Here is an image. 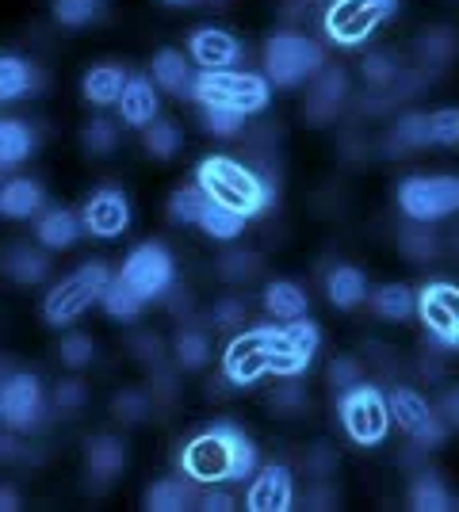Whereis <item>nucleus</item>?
Wrapping results in <instances>:
<instances>
[{"mask_svg": "<svg viewBox=\"0 0 459 512\" xmlns=\"http://www.w3.org/2000/svg\"><path fill=\"white\" fill-rule=\"evenodd\" d=\"M119 276L127 279L146 302L161 299V295L173 291V279H176L173 253H169L161 241H142V245H134L131 256L123 260V272H119Z\"/></svg>", "mask_w": 459, "mask_h": 512, "instance_id": "10", "label": "nucleus"}, {"mask_svg": "<svg viewBox=\"0 0 459 512\" xmlns=\"http://www.w3.org/2000/svg\"><path fill=\"white\" fill-rule=\"evenodd\" d=\"M46 417V398L43 386L35 375L16 371L8 375L0 386V421L8 425V432H35Z\"/></svg>", "mask_w": 459, "mask_h": 512, "instance_id": "12", "label": "nucleus"}, {"mask_svg": "<svg viewBox=\"0 0 459 512\" xmlns=\"http://www.w3.org/2000/svg\"><path fill=\"white\" fill-rule=\"evenodd\" d=\"M398 77H402V65L394 62L391 54H368V58H364V81H368L375 92H391Z\"/></svg>", "mask_w": 459, "mask_h": 512, "instance_id": "44", "label": "nucleus"}, {"mask_svg": "<svg viewBox=\"0 0 459 512\" xmlns=\"http://www.w3.org/2000/svg\"><path fill=\"white\" fill-rule=\"evenodd\" d=\"M88 398V386L81 379H66V383H58L54 390V406L62 409V413H73V409H81Z\"/></svg>", "mask_w": 459, "mask_h": 512, "instance_id": "50", "label": "nucleus"}, {"mask_svg": "<svg viewBox=\"0 0 459 512\" xmlns=\"http://www.w3.org/2000/svg\"><path fill=\"white\" fill-rule=\"evenodd\" d=\"M35 234H39V245H43V249L62 253V249H73V245H77V237L85 234V222H81V214L66 211V207H50V211L39 218Z\"/></svg>", "mask_w": 459, "mask_h": 512, "instance_id": "22", "label": "nucleus"}, {"mask_svg": "<svg viewBox=\"0 0 459 512\" xmlns=\"http://www.w3.org/2000/svg\"><path fill=\"white\" fill-rule=\"evenodd\" d=\"M199 509L230 512V509H234V497H230V493H222V490H211V493H203V497H199Z\"/></svg>", "mask_w": 459, "mask_h": 512, "instance_id": "54", "label": "nucleus"}, {"mask_svg": "<svg viewBox=\"0 0 459 512\" xmlns=\"http://www.w3.org/2000/svg\"><path fill=\"white\" fill-rule=\"evenodd\" d=\"M142 146H146V153L157 157V161H169V157L180 150V127L157 119V123H150V127L142 130Z\"/></svg>", "mask_w": 459, "mask_h": 512, "instance_id": "41", "label": "nucleus"}, {"mask_svg": "<svg viewBox=\"0 0 459 512\" xmlns=\"http://www.w3.org/2000/svg\"><path fill=\"white\" fill-rule=\"evenodd\" d=\"M219 268L230 283H249V279L261 272V260H257V253H249V249H230V253H222Z\"/></svg>", "mask_w": 459, "mask_h": 512, "instance_id": "45", "label": "nucleus"}, {"mask_svg": "<svg viewBox=\"0 0 459 512\" xmlns=\"http://www.w3.org/2000/svg\"><path fill=\"white\" fill-rule=\"evenodd\" d=\"M280 337H284V325H257V329H249V333H238L234 341L226 344L222 379L230 386H253L257 379L272 375L268 352L280 344Z\"/></svg>", "mask_w": 459, "mask_h": 512, "instance_id": "7", "label": "nucleus"}, {"mask_svg": "<svg viewBox=\"0 0 459 512\" xmlns=\"http://www.w3.org/2000/svg\"><path fill=\"white\" fill-rule=\"evenodd\" d=\"M398 253L406 256V260H414V264L433 260V256L440 253V241H437V234H433V226L406 218V226H402V234H398Z\"/></svg>", "mask_w": 459, "mask_h": 512, "instance_id": "35", "label": "nucleus"}, {"mask_svg": "<svg viewBox=\"0 0 459 512\" xmlns=\"http://www.w3.org/2000/svg\"><path fill=\"white\" fill-rule=\"evenodd\" d=\"M326 379H329V386H333L337 394H345L349 386L364 383V375H360V363L352 360V356H333V360H329Z\"/></svg>", "mask_w": 459, "mask_h": 512, "instance_id": "49", "label": "nucleus"}, {"mask_svg": "<svg viewBox=\"0 0 459 512\" xmlns=\"http://www.w3.org/2000/svg\"><path fill=\"white\" fill-rule=\"evenodd\" d=\"M387 402H391V417L398 421V428H406L410 432V440H414V448L421 451H433L444 444V436H448V421H440L433 406L417 394L414 386H394L391 394H387Z\"/></svg>", "mask_w": 459, "mask_h": 512, "instance_id": "11", "label": "nucleus"}, {"mask_svg": "<svg viewBox=\"0 0 459 512\" xmlns=\"http://www.w3.org/2000/svg\"><path fill=\"white\" fill-rule=\"evenodd\" d=\"M245 119L249 115H241L234 107H199V123L207 134H215V138H234L245 130Z\"/></svg>", "mask_w": 459, "mask_h": 512, "instance_id": "40", "label": "nucleus"}, {"mask_svg": "<svg viewBox=\"0 0 459 512\" xmlns=\"http://www.w3.org/2000/svg\"><path fill=\"white\" fill-rule=\"evenodd\" d=\"M306 306H310L306 291L299 283H291V279H272V283L264 287V310L276 321L306 318Z\"/></svg>", "mask_w": 459, "mask_h": 512, "instance_id": "26", "label": "nucleus"}, {"mask_svg": "<svg viewBox=\"0 0 459 512\" xmlns=\"http://www.w3.org/2000/svg\"><path fill=\"white\" fill-rule=\"evenodd\" d=\"M414 50H417V62L440 69V65L452 62V54H456V35L448 27H429V31H421Z\"/></svg>", "mask_w": 459, "mask_h": 512, "instance_id": "38", "label": "nucleus"}, {"mask_svg": "<svg viewBox=\"0 0 459 512\" xmlns=\"http://www.w3.org/2000/svg\"><path fill=\"white\" fill-rule=\"evenodd\" d=\"M372 310L383 321H410L417 314V295L406 283H383L372 295Z\"/></svg>", "mask_w": 459, "mask_h": 512, "instance_id": "31", "label": "nucleus"}, {"mask_svg": "<svg viewBox=\"0 0 459 512\" xmlns=\"http://www.w3.org/2000/svg\"><path fill=\"white\" fill-rule=\"evenodd\" d=\"M4 272L12 283H20V287H31V283H43L46 272H50V260H46L43 249H35V245H12L8 253H4Z\"/></svg>", "mask_w": 459, "mask_h": 512, "instance_id": "27", "label": "nucleus"}, {"mask_svg": "<svg viewBox=\"0 0 459 512\" xmlns=\"http://www.w3.org/2000/svg\"><path fill=\"white\" fill-rule=\"evenodd\" d=\"M0 509H4V512L20 509V497L12 493V486H4V490H0Z\"/></svg>", "mask_w": 459, "mask_h": 512, "instance_id": "56", "label": "nucleus"}, {"mask_svg": "<svg viewBox=\"0 0 459 512\" xmlns=\"http://www.w3.org/2000/svg\"><path fill=\"white\" fill-rule=\"evenodd\" d=\"M433 146V127H429V111H410L402 115L387 134V150H425Z\"/></svg>", "mask_w": 459, "mask_h": 512, "instance_id": "30", "label": "nucleus"}, {"mask_svg": "<svg viewBox=\"0 0 459 512\" xmlns=\"http://www.w3.org/2000/svg\"><path fill=\"white\" fill-rule=\"evenodd\" d=\"M272 409H276V413H303L306 394L295 383H287L284 390H276V394H272Z\"/></svg>", "mask_w": 459, "mask_h": 512, "instance_id": "53", "label": "nucleus"}, {"mask_svg": "<svg viewBox=\"0 0 459 512\" xmlns=\"http://www.w3.org/2000/svg\"><path fill=\"white\" fill-rule=\"evenodd\" d=\"M211 321H215V329H238L241 321H245V302L222 299L219 306L211 310Z\"/></svg>", "mask_w": 459, "mask_h": 512, "instance_id": "52", "label": "nucleus"}, {"mask_svg": "<svg viewBox=\"0 0 459 512\" xmlns=\"http://www.w3.org/2000/svg\"><path fill=\"white\" fill-rule=\"evenodd\" d=\"M111 279L115 276L108 272V264H100V260L81 264L77 272H69L62 283H54V287L46 291L43 321L46 325H69V321H77L92 302L104 299V291H108Z\"/></svg>", "mask_w": 459, "mask_h": 512, "instance_id": "4", "label": "nucleus"}, {"mask_svg": "<svg viewBox=\"0 0 459 512\" xmlns=\"http://www.w3.org/2000/svg\"><path fill=\"white\" fill-rule=\"evenodd\" d=\"M433 146H459V107H437L429 111Z\"/></svg>", "mask_w": 459, "mask_h": 512, "instance_id": "47", "label": "nucleus"}, {"mask_svg": "<svg viewBox=\"0 0 459 512\" xmlns=\"http://www.w3.org/2000/svg\"><path fill=\"white\" fill-rule=\"evenodd\" d=\"M192 505H199L192 478H161L146 493V509L153 512H180V509H192Z\"/></svg>", "mask_w": 459, "mask_h": 512, "instance_id": "28", "label": "nucleus"}, {"mask_svg": "<svg viewBox=\"0 0 459 512\" xmlns=\"http://www.w3.org/2000/svg\"><path fill=\"white\" fill-rule=\"evenodd\" d=\"M291 501H295V478H291V470L284 463L264 467L253 478L249 493H245V505L253 512H284L291 509Z\"/></svg>", "mask_w": 459, "mask_h": 512, "instance_id": "18", "label": "nucleus"}, {"mask_svg": "<svg viewBox=\"0 0 459 512\" xmlns=\"http://www.w3.org/2000/svg\"><path fill=\"white\" fill-rule=\"evenodd\" d=\"M318 344H322V329L310 318L284 321V337L268 352L272 375H280V379H299L306 367H310V360H314Z\"/></svg>", "mask_w": 459, "mask_h": 512, "instance_id": "14", "label": "nucleus"}, {"mask_svg": "<svg viewBox=\"0 0 459 512\" xmlns=\"http://www.w3.org/2000/svg\"><path fill=\"white\" fill-rule=\"evenodd\" d=\"M81 146H85V153H92V157H108V153H115V146H119V127H115L111 119H92V123H85V130H81Z\"/></svg>", "mask_w": 459, "mask_h": 512, "instance_id": "42", "label": "nucleus"}, {"mask_svg": "<svg viewBox=\"0 0 459 512\" xmlns=\"http://www.w3.org/2000/svg\"><path fill=\"white\" fill-rule=\"evenodd\" d=\"M417 318L440 348H459V287L456 283H429L417 295Z\"/></svg>", "mask_w": 459, "mask_h": 512, "instance_id": "13", "label": "nucleus"}, {"mask_svg": "<svg viewBox=\"0 0 459 512\" xmlns=\"http://www.w3.org/2000/svg\"><path fill=\"white\" fill-rule=\"evenodd\" d=\"M85 467H88V474L100 478V482L119 478L123 467H127V448H123V440H115V436H92L85 444Z\"/></svg>", "mask_w": 459, "mask_h": 512, "instance_id": "24", "label": "nucleus"}, {"mask_svg": "<svg viewBox=\"0 0 459 512\" xmlns=\"http://www.w3.org/2000/svg\"><path fill=\"white\" fill-rule=\"evenodd\" d=\"M43 203H46L43 184L31 180V176H16V180H8V184L0 188V214H4L8 222H23V218L39 214Z\"/></svg>", "mask_w": 459, "mask_h": 512, "instance_id": "21", "label": "nucleus"}, {"mask_svg": "<svg viewBox=\"0 0 459 512\" xmlns=\"http://www.w3.org/2000/svg\"><path fill=\"white\" fill-rule=\"evenodd\" d=\"M88 237H100V241H115L131 230V199L119 192V188H100L85 199V211H81Z\"/></svg>", "mask_w": 459, "mask_h": 512, "instance_id": "15", "label": "nucleus"}, {"mask_svg": "<svg viewBox=\"0 0 459 512\" xmlns=\"http://www.w3.org/2000/svg\"><path fill=\"white\" fill-rule=\"evenodd\" d=\"M207 203H211V195L203 192V184H188V188H176V192L169 195L165 214H169L173 226H199Z\"/></svg>", "mask_w": 459, "mask_h": 512, "instance_id": "34", "label": "nucleus"}, {"mask_svg": "<svg viewBox=\"0 0 459 512\" xmlns=\"http://www.w3.org/2000/svg\"><path fill=\"white\" fill-rule=\"evenodd\" d=\"M58 352H62V363H66V367L81 371V367H88L92 356H96V344H92L88 333H69V337H62Z\"/></svg>", "mask_w": 459, "mask_h": 512, "instance_id": "48", "label": "nucleus"}, {"mask_svg": "<svg viewBox=\"0 0 459 512\" xmlns=\"http://www.w3.org/2000/svg\"><path fill=\"white\" fill-rule=\"evenodd\" d=\"M35 153V130L23 119H4L0 123V169H16Z\"/></svg>", "mask_w": 459, "mask_h": 512, "instance_id": "29", "label": "nucleus"}, {"mask_svg": "<svg viewBox=\"0 0 459 512\" xmlns=\"http://www.w3.org/2000/svg\"><path fill=\"white\" fill-rule=\"evenodd\" d=\"M176 352V363L184 367V371H199V367H207L211 360V341H207V333H199V329H184L173 344Z\"/></svg>", "mask_w": 459, "mask_h": 512, "instance_id": "39", "label": "nucleus"}, {"mask_svg": "<svg viewBox=\"0 0 459 512\" xmlns=\"http://www.w3.org/2000/svg\"><path fill=\"white\" fill-rule=\"evenodd\" d=\"M31 88H39L35 65H27L23 58H16V54H4V58H0V100L12 104V100L27 96Z\"/></svg>", "mask_w": 459, "mask_h": 512, "instance_id": "33", "label": "nucleus"}, {"mask_svg": "<svg viewBox=\"0 0 459 512\" xmlns=\"http://www.w3.org/2000/svg\"><path fill=\"white\" fill-rule=\"evenodd\" d=\"M337 409H341V425H345L352 444L375 448V444L387 440L394 417H391V402H387V394H383L379 386H372V383L349 386V390L337 398Z\"/></svg>", "mask_w": 459, "mask_h": 512, "instance_id": "5", "label": "nucleus"}, {"mask_svg": "<svg viewBox=\"0 0 459 512\" xmlns=\"http://www.w3.org/2000/svg\"><path fill=\"white\" fill-rule=\"evenodd\" d=\"M192 100L199 107H234L241 115H253L272 100V81L241 69H199Z\"/></svg>", "mask_w": 459, "mask_h": 512, "instance_id": "2", "label": "nucleus"}, {"mask_svg": "<svg viewBox=\"0 0 459 512\" xmlns=\"http://www.w3.org/2000/svg\"><path fill=\"white\" fill-rule=\"evenodd\" d=\"M131 352L142 363H150V367H157V363L165 360V348H161V341H157L153 333H134V337H131Z\"/></svg>", "mask_w": 459, "mask_h": 512, "instance_id": "51", "label": "nucleus"}, {"mask_svg": "<svg viewBox=\"0 0 459 512\" xmlns=\"http://www.w3.org/2000/svg\"><path fill=\"white\" fill-rule=\"evenodd\" d=\"M398 207L414 222H444L459 211V176H410L398 188Z\"/></svg>", "mask_w": 459, "mask_h": 512, "instance_id": "9", "label": "nucleus"}, {"mask_svg": "<svg viewBox=\"0 0 459 512\" xmlns=\"http://www.w3.org/2000/svg\"><path fill=\"white\" fill-rule=\"evenodd\" d=\"M100 306H104V314H108L111 321H138L142 318V310H146V299H142L123 276H115L108 283V291H104Z\"/></svg>", "mask_w": 459, "mask_h": 512, "instance_id": "32", "label": "nucleus"}, {"mask_svg": "<svg viewBox=\"0 0 459 512\" xmlns=\"http://www.w3.org/2000/svg\"><path fill=\"white\" fill-rule=\"evenodd\" d=\"M150 394H142V390H123V394H115V402H111V413L119 417V421H127V425H138V421H146L150 417Z\"/></svg>", "mask_w": 459, "mask_h": 512, "instance_id": "46", "label": "nucleus"}, {"mask_svg": "<svg viewBox=\"0 0 459 512\" xmlns=\"http://www.w3.org/2000/svg\"><path fill=\"white\" fill-rule=\"evenodd\" d=\"M127 81H131V77H127L119 65H92L85 73V81H81V92H85L88 104L111 107V104H119Z\"/></svg>", "mask_w": 459, "mask_h": 512, "instance_id": "25", "label": "nucleus"}, {"mask_svg": "<svg viewBox=\"0 0 459 512\" xmlns=\"http://www.w3.org/2000/svg\"><path fill=\"white\" fill-rule=\"evenodd\" d=\"M440 413H444V421H448V425L459 428V386L444 394V402H440Z\"/></svg>", "mask_w": 459, "mask_h": 512, "instance_id": "55", "label": "nucleus"}, {"mask_svg": "<svg viewBox=\"0 0 459 512\" xmlns=\"http://www.w3.org/2000/svg\"><path fill=\"white\" fill-rule=\"evenodd\" d=\"M153 81L169 96H192V88H196L192 58H184V50H173V46L157 50L153 54Z\"/></svg>", "mask_w": 459, "mask_h": 512, "instance_id": "20", "label": "nucleus"}, {"mask_svg": "<svg viewBox=\"0 0 459 512\" xmlns=\"http://www.w3.org/2000/svg\"><path fill=\"white\" fill-rule=\"evenodd\" d=\"M322 69H326V50L314 43V39H306V35L276 31L264 43V77L276 88L310 85Z\"/></svg>", "mask_w": 459, "mask_h": 512, "instance_id": "3", "label": "nucleus"}, {"mask_svg": "<svg viewBox=\"0 0 459 512\" xmlns=\"http://www.w3.org/2000/svg\"><path fill=\"white\" fill-rule=\"evenodd\" d=\"M180 470L199 482V486H215V482H234V444L226 436L222 421L207 425V432L192 436L180 448Z\"/></svg>", "mask_w": 459, "mask_h": 512, "instance_id": "8", "label": "nucleus"}, {"mask_svg": "<svg viewBox=\"0 0 459 512\" xmlns=\"http://www.w3.org/2000/svg\"><path fill=\"white\" fill-rule=\"evenodd\" d=\"M157 81L150 77H131L123 96H119V123H127L134 130H146L150 123H157V111H161V100H157Z\"/></svg>", "mask_w": 459, "mask_h": 512, "instance_id": "19", "label": "nucleus"}, {"mask_svg": "<svg viewBox=\"0 0 459 512\" xmlns=\"http://www.w3.org/2000/svg\"><path fill=\"white\" fill-rule=\"evenodd\" d=\"M169 4H188V0H169Z\"/></svg>", "mask_w": 459, "mask_h": 512, "instance_id": "57", "label": "nucleus"}, {"mask_svg": "<svg viewBox=\"0 0 459 512\" xmlns=\"http://www.w3.org/2000/svg\"><path fill=\"white\" fill-rule=\"evenodd\" d=\"M188 58L199 69H234L241 62V43L222 27H196L188 39Z\"/></svg>", "mask_w": 459, "mask_h": 512, "instance_id": "17", "label": "nucleus"}, {"mask_svg": "<svg viewBox=\"0 0 459 512\" xmlns=\"http://www.w3.org/2000/svg\"><path fill=\"white\" fill-rule=\"evenodd\" d=\"M345 92H349V77H345V69H333V65H326V69H322V73L310 81L303 115L314 123V127H326L329 119L341 111V104H345Z\"/></svg>", "mask_w": 459, "mask_h": 512, "instance_id": "16", "label": "nucleus"}, {"mask_svg": "<svg viewBox=\"0 0 459 512\" xmlns=\"http://www.w3.org/2000/svg\"><path fill=\"white\" fill-rule=\"evenodd\" d=\"M196 184H203V192L211 195L215 203H226V207L241 211L245 218L261 214L264 207L272 203V188H268V180L257 176L249 165L234 161V157H222V153L219 157L199 161Z\"/></svg>", "mask_w": 459, "mask_h": 512, "instance_id": "1", "label": "nucleus"}, {"mask_svg": "<svg viewBox=\"0 0 459 512\" xmlns=\"http://www.w3.org/2000/svg\"><path fill=\"white\" fill-rule=\"evenodd\" d=\"M394 12H398V0H329L322 27H326L329 43L360 46L368 43Z\"/></svg>", "mask_w": 459, "mask_h": 512, "instance_id": "6", "label": "nucleus"}, {"mask_svg": "<svg viewBox=\"0 0 459 512\" xmlns=\"http://www.w3.org/2000/svg\"><path fill=\"white\" fill-rule=\"evenodd\" d=\"M326 299L333 302L337 310H356L360 302L368 299V276H364L356 264H337V268H329Z\"/></svg>", "mask_w": 459, "mask_h": 512, "instance_id": "23", "label": "nucleus"}, {"mask_svg": "<svg viewBox=\"0 0 459 512\" xmlns=\"http://www.w3.org/2000/svg\"><path fill=\"white\" fill-rule=\"evenodd\" d=\"M199 230H203L207 237H215V241H238L241 230H245V214L211 199L207 211H203V218H199Z\"/></svg>", "mask_w": 459, "mask_h": 512, "instance_id": "37", "label": "nucleus"}, {"mask_svg": "<svg viewBox=\"0 0 459 512\" xmlns=\"http://www.w3.org/2000/svg\"><path fill=\"white\" fill-rule=\"evenodd\" d=\"M50 12H54V20L66 23V27H85V23L100 20L104 0H54Z\"/></svg>", "mask_w": 459, "mask_h": 512, "instance_id": "43", "label": "nucleus"}, {"mask_svg": "<svg viewBox=\"0 0 459 512\" xmlns=\"http://www.w3.org/2000/svg\"><path fill=\"white\" fill-rule=\"evenodd\" d=\"M410 505H414L417 512H444V509H452V493H448L440 474L421 470L414 478V486H410Z\"/></svg>", "mask_w": 459, "mask_h": 512, "instance_id": "36", "label": "nucleus"}]
</instances>
